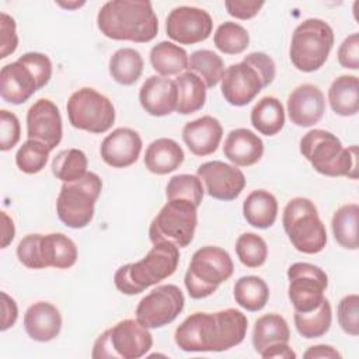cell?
Segmentation results:
<instances>
[{
  "instance_id": "1",
  "label": "cell",
  "mask_w": 359,
  "mask_h": 359,
  "mask_svg": "<svg viewBox=\"0 0 359 359\" xmlns=\"http://www.w3.org/2000/svg\"><path fill=\"white\" fill-rule=\"evenodd\" d=\"M248 320L236 309L216 313H194L175 330L174 341L185 352H223L240 345L247 334Z\"/></svg>"
},
{
  "instance_id": "2",
  "label": "cell",
  "mask_w": 359,
  "mask_h": 359,
  "mask_svg": "<svg viewBox=\"0 0 359 359\" xmlns=\"http://www.w3.org/2000/svg\"><path fill=\"white\" fill-rule=\"evenodd\" d=\"M97 25L109 39L137 43L153 41L158 31L157 15L146 0L107 1L97 14Z\"/></svg>"
},
{
  "instance_id": "3",
  "label": "cell",
  "mask_w": 359,
  "mask_h": 359,
  "mask_svg": "<svg viewBox=\"0 0 359 359\" xmlns=\"http://www.w3.org/2000/svg\"><path fill=\"white\" fill-rule=\"evenodd\" d=\"M275 62L264 52H251L240 63L230 65L222 79V95L234 107L250 104L275 79Z\"/></svg>"
},
{
  "instance_id": "4",
  "label": "cell",
  "mask_w": 359,
  "mask_h": 359,
  "mask_svg": "<svg viewBox=\"0 0 359 359\" xmlns=\"http://www.w3.org/2000/svg\"><path fill=\"white\" fill-rule=\"evenodd\" d=\"M300 153L323 175L358 178V146L344 147L341 140L328 130L311 129L303 135Z\"/></svg>"
},
{
  "instance_id": "5",
  "label": "cell",
  "mask_w": 359,
  "mask_h": 359,
  "mask_svg": "<svg viewBox=\"0 0 359 359\" xmlns=\"http://www.w3.org/2000/svg\"><path fill=\"white\" fill-rule=\"evenodd\" d=\"M180 250L170 243L153 244V248L137 262L119 266L114 283L123 294H139L171 276L178 266Z\"/></svg>"
},
{
  "instance_id": "6",
  "label": "cell",
  "mask_w": 359,
  "mask_h": 359,
  "mask_svg": "<svg viewBox=\"0 0 359 359\" xmlns=\"http://www.w3.org/2000/svg\"><path fill=\"white\" fill-rule=\"evenodd\" d=\"M282 224L297 251L317 254L325 248L327 230L313 201L302 196L290 199L283 209Z\"/></svg>"
},
{
  "instance_id": "7",
  "label": "cell",
  "mask_w": 359,
  "mask_h": 359,
  "mask_svg": "<svg viewBox=\"0 0 359 359\" xmlns=\"http://www.w3.org/2000/svg\"><path fill=\"white\" fill-rule=\"evenodd\" d=\"M234 265L230 254L220 247L206 245L196 250L187 269L184 283L192 299H205L230 279Z\"/></svg>"
},
{
  "instance_id": "8",
  "label": "cell",
  "mask_w": 359,
  "mask_h": 359,
  "mask_svg": "<svg viewBox=\"0 0 359 359\" xmlns=\"http://www.w3.org/2000/svg\"><path fill=\"white\" fill-rule=\"evenodd\" d=\"M332 46L334 31L330 24L320 18H307L293 31L289 57L297 70L311 73L327 62Z\"/></svg>"
},
{
  "instance_id": "9",
  "label": "cell",
  "mask_w": 359,
  "mask_h": 359,
  "mask_svg": "<svg viewBox=\"0 0 359 359\" xmlns=\"http://www.w3.org/2000/svg\"><path fill=\"white\" fill-rule=\"evenodd\" d=\"M102 181L91 171L73 182H63L56 199V213L70 229H83L94 217V206L101 194Z\"/></svg>"
},
{
  "instance_id": "10",
  "label": "cell",
  "mask_w": 359,
  "mask_h": 359,
  "mask_svg": "<svg viewBox=\"0 0 359 359\" xmlns=\"http://www.w3.org/2000/svg\"><path fill=\"white\" fill-rule=\"evenodd\" d=\"M153 346V335L137 320H122L105 330L94 342V359H139Z\"/></svg>"
},
{
  "instance_id": "11",
  "label": "cell",
  "mask_w": 359,
  "mask_h": 359,
  "mask_svg": "<svg viewBox=\"0 0 359 359\" xmlns=\"http://www.w3.org/2000/svg\"><path fill=\"white\" fill-rule=\"evenodd\" d=\"M198 224V206L187 199H171L150 223L149 237L153 244L170 243L178 248L188 247Z\"/></svg>"
},
{
  "instance_id": "12",
  "label": "cell",
  "mask_w": 359,
  "mask_h": 359,
  "mask_svg": "<svg viewBox=\"0 0 359 359\" xmlns=\"http://www.w3.org/2000/svg\"><path fill=\"white\" fill-rule=\"evenodd\" d=\"M66 109L72 126L90 133H104L115 122L112 101L90 87L74 91L67 101Z\"/></svg>"
},
{
  "instance_id": "13",
  "label": "cell",
  "mask_w": 359,
  "mask_h": 359,
  "mask_svg": "<svg viewBox=\"0 0 359 359\" xmlns=\"http://www.w3.org/2000/svg\"><path fill=\"white\" fill-rule=\"evenodd\" d=\"M287 296L299 313H307L317 309L325 297L324 292L328 286L327 273L317 265L310 262H294L287 269Z\"/></svg>"
},
{
  "instance_id": "14",
  "label": "cell",
  "mask_w": 359,
  "mask_h": 359,
  "mask_svg": "<svg viewBox=\"0 0 359 359\" xmlns=\"http://www.w3.org/2000/svg\"><path fill=\"white\" fill-rule=\"evenodd\" d=\"M184 303L185 297L178 286L160 285L139 302L136 320L146 328H161L180 316Z\"/></svg>"
},
{
  "instance_id": "15",
  "label": "cell",
  "mask_w": 359,
  "mask_h": 359,
  "mask_svg": "<svg viewBox=\"0 0 359 359\" xmlns=\"http://www.w3.org/2000/svg\"><path fill=\"white\" fill-rule=\"evenodd\" d=\"M213 20L208 11L192 6H180L170 11L165 18L168 38L181 45H194L209 38Z\"/></svg>"
},
{
  "instance_id": "16",
  "label": "cell",
  "mask_w": 359,
  "mask_h": 359,
  "mask_svg": "<svg viewBox=\"0 0 359 359\" xmlns=\"http://www.w3.org/2000/svg\"><path fill=\"white\" fill-rule=\"evenodd\" d=\"M209 196L217 201L236 199L245 187V177L240 168L220 160L206 161L196 170Z\"/></svg>"
},
{
  "instance_id": "17",
  "label": "cell",
  "mask_w": 359,
  "mask_h": 359,
  "mask_svg": "<svg viewBox=\"0 0 359 359\" xmlns=\"http://www.w3.org/2000/svg\"><path fill=\"white\" fill-rule=\"evenodd\" d=\"M63 126L60 111L48 98L35 101L27 112V136L53 150L62 140Z\"/></svg>"
},
{
  "instance_id": "18",
  "label": "cell",
  "mask_w": 359,
  "mask_h": 359,
  "mask_svg": "<svg viewBox=\"0 0 359 359\" xmlns=\"http://www.w3.org/2000/svg\"><path fill=\"white\" fill-rule=\"evenodd\" d=\"M142 137L130 128H116L101 143L100 154L105 164L125 168L137 161L142 151Z\"/></svg>"
},
{
  "instance_id": "19",
  "label": "cell",
  "mask_w": 359,
  "mask_h": 359,
  "mask_svg": "<svg viewBox=\"0 0 359 359\" xmlns=\"http://www.w3.org/2000/svg\"><path fill=\"white\" fill-rule=\"evenodd\" d=\"M286 107L292 123L309 128L321 121L325 112V98L317 86L306 83L292 90Z\"/></svg>"
},
{
  "instance_id": "20",
  "label": "cell",
  "mask_w": 359,
  "mask_h": 359,
  "mask_svg": "<svg viewBox=\"0 0 359 359\" xmlns=\"http://www.w3.org/2000/svg\"><path fill=\"white\" fill-rule=\"evenodd\" d=\"M39 88L38 80L31 69L20 60L11 62L1 67L0 95L6 102L14 105L24 104Z\"/></svg>"
},
{
  "instance_id": "21",
  "label": "cell",
  "mask_w": 359,
  "mask_h": 359,
  "mask_svg": "<svg viewBox=\"0 0 359 359\" xmlns=\"http://www.w3.org/2000/svg\"><path fill=\"white\" fill-rule=\"evenodd\" d=\"M177 87L174 80L163 76H150L139 90L142 108L151 116H165L177 108Z\"/></svg>"
},
{
  "instance_id": "22",
  "label": "cell",
  "mask_w": 359,
  "mask_h": 359,
  "mask_svg": "<svg viewBox=\"0 0 359 359\" xmlns=\"http://www.w3.org/2000/svg\"><path fill=\"white\" fill-rule=\"evenodd\" d=\"M222 136V123L212 115H203L195 121L187 122L182 128L184 143L192 154L199 157L215 153L220 144Z\"/></svg>"
},
{
  "instance_id": "23",
  "label": "cell",
  "mask_w": 359,
  "mask_h": 359,
  "mask_svg": "<svg viewBox=\"0 0 359 359\" xmlns=\"http://www.w3.org/2000/svg\"><path fill=\"white\" fill-rule=\"evenodd\" d=\"M24 328L28 337L38 342L55 339L62 330V316L59 309L49 302L31 304L24 314Z\"/></svg>"
},
{
  "instance_id": "24",
  "label": "cell",
  "mask_w": 359,
  "mask_h": 359,
  "mask_svg": "<svg viewBox=\"0 0 359 359\" xmlns=\"http://www.w3.org/2000/svg\"><path fill=\"white\" fill-rule=\"evenodd\" d=\"M223 154L234 165L250 167L261 160L264 154V142L252 130L237 128L230 130L226 136Z\"/></svg>"
},
{
  "instance_id": "25",
  "label": "cell",
  "mask_w": 359,
  "mask_h": 359,
  "mask_svg": "<svg viewBox=\"0 0 359 359\" xmlns=\"http://www.w3.org/2000/svg\"><path fill=\"white\" fill-rule=\"evenodd\" d=\"M184 150L174 140L168 137H160L153 140L144 153L146 168L157 175H164L175 171L184 163Z\"/></svg>"
},
{
  "instance_id": "26",
  "label": "cell",
  "mask_w": 359,
  "mask_h": 359,
  "mask_svg": "<svg viewBox=\"0 0 359 359\" xmlns=\"http://www.w3.org/2000/svg\"><path fill=\"white\" fill-rule=\"evenodd\" d=\"M41 255L45 268L67 269L77 261V247L74 241L63 233L42 234Z\"/></svg>"
},
{
  "instance_id": "27",
  "label": "cell",
  "mask_w": 359,
  "mask_h": 359,
  "mask_svg": "<svg viewBox=\"0 0 359 359\" xmlns=\"http://www.w3.org/2000/svg\"><path fill=\"white\" fill-rule=\"evenodd\" d=\"M243 215L252 227L268 229L276 220L278 201L269 191L255 189L244 199Z\"/></svg>"
},
{
  "instance_id": "28",
  "label": "cell",
  "mask_w": 359,
  "mask_h": 359,
  "mask_svg": "<svg viewBox=\"0 0 359 359\" xmlns=\"http://www.w3.org/2000/svg\"><path fill=\"white\" fill-rule=\"evenodd\" d=\"M331 109L339 116H353L359 111V80L356 76L337 77L328 88Z\"/></svg>"
},
{
  "instance_id": "29",
  "label": "cell",
  "mask_w": 359,
  "mask_h": 359,
  "mask_svg": "<svg viewBox=\"0 0 359 359\" xmlns=\"http://www.w3.org/2000/svg\"><path fill=\"white\" fill-rule=\"evenodd\" d=\"M177 87V108L181 115H189L199 111L206 101V86L194 72H184L174 80Z\"/></svg>"
},
{
  "instance_id": "30",
  "label": "cell",
  "mask_w": 359,
  "mask_h": 359,
  "mask_svg": "<svg viewBox=\"0 0 359 359\" xmlns=\"http://www.w3.org/2000/svg\"><path fill=\"white\" fill-rule=\"evenodd\" d=\"M289 339L290 330L287 321L280 314H264L255 320L252 330V345L258 353L273 344H287Z\"/></svg>"
},
{
  "instance_id": "31",
  "label": "cell",
  "mask_w": 359,
  "mask_h": 359,
  "mask_svg": "<svg viewBox=\"0 0 359 359\" xmlns=\"http://www.w3.org/2000/svg\"><path fill=\"white\" fill-rule=\"evenodd\" d=\"M188 53L180 45L161 41L150 50L151 67L163 77L181 74L188 69Z\"/></svg>"
},
{
  "instance_id": "32",
  "label": "cell",
  "mask_w": 359,
  "mask_h": 359,
  "mask_svg": "<svg viewBox=\"0 0 359 359\" xmlns=\"http://www.w3.org/2000/svg\"><path fill=\"white\" fill-rule=\"evenodd\" d=\"M251 125L265 136H273L285 125V109L276 97H262L251 109Z\"/></svg>"
},
{
  "instance_id": "33",
  "label": "cell",
  "mask_w": 359,
  "mask_h": 359,
  "mask_svg": "<svg viewBox=\"0 0 359 359\" xmlns=\"http://www.w3.org/2000/svg\"><path fill=\"white\" fill-rule=\"evenodd\" d=\"M358 223L359 206L358 203H346L338 208L331 220V229L335 241L346 250H358Z\"/></svg>"
},
{
  "instance_id": "34",
  "label": "cell",
  "mask_w": 359,
  "mask_h": 359,
  "mask_svg": "<svg viewBox=\"0 0 359 359\" xmlns=\"http://www.w3.org/2000/svg\"><path fill=\"white\" fill-rule=\"evenodd\" d=\"M236 303L247 311H259L269 299V289L265 280L255 275L241 276L233 287Z\"/></svg>"
},
{
  "instance_id": "35",
  "label": "cell",
  "mask_w": 359,
  "mask_h": 359,
  "mask_svg": "<svg viewBox=\"0 0 359 359\" xmlns=\"http://www.w3.org/2000/svg\"><path fill=\"white\" fill-rule=\"evenodd\" d=\"M143 57L133 48H121L109 59V74L122 86L135 84L143 73Z\"/></svg>"
},
{
  "instance_id": "36",
  "label": "cell",
  "mask_w": 359,
  "mask_h": 359,
  "mask_svg": "<svg viewBox=\"0 0 359 359\" xmlns=\"http://www.w3.org/2000/svg\"><path fill=\"white\" fill-rule=\"evenodd\" d=\"M294 327L297 332L307 339L320 338L325 335L331 327L332 310L327 297H324L320 306L307 313L294 311Z\"/></svg>"
},
{
  "instance_id": "37",
  "label": "cell",
  "mask_w": 359,
  "mask_h": 359,
  "mask_svg": "<svg viewBox=\"0 0 359 359\" xmlns=\"http://www.w3.org/2000/svg\"><path fill=\"white\" fill-rule=\"evenodd\" d=\"M188 69L202 79L206 88H212L222 81L226 70L223 59L209 49L192 52L188 57Z\"/></svg>"
},
{
  "instance_id": "38",
  "label": "cell",
  "mask_w": 359,
  "mask_h": 359,
  "mask_svg": "<svg viewBox=\"0 0 359 359\" xmlns=\"http://www.w3.org/2000/svg\"><path fill=\"white\" fill-rule=\"evenodd\" d=\"M88 160L84 151L79 149H66L59 151L52 160V174L63 181L73 182L87 174Z\"/></svg>"
},
{
  "instance_id": "39",
  "label": "cell",
  "mask_w": 359,
  "mask_h": 359,
  "mask_svg": "<svg viewBox=\"0 0 359 359\" xmlns=\"http://www.w3.org/2000/svg\"><path fill=\"white\" fill-rule=\"evenodd\" d=\"M213 42L220 52L226 55H238L248 48L250 35L243 25L234 21H226L217 27L213 35Z\"/></svg>"
},
{
  "instance_id": "40",
  "label": "cell",
  "mask_w": 359,
  "mask_h": 359,
  "mask_svg": "<svg viewBox=\"0 0 359 359\" xmlns=\"http://www.w3.org/2000/svg\"><path fill=\"white\" fill-rule=\"evenodd\" d=\"M167 201L187 199L199 208L203 199V187L198 175L177 174L170 178L165 187Z\"/></svg>"
},
{
  "instance_id": "41",
  "label": "cell",
  "mask_w": 359,
  "mask_h": 359,
  "mask_svg": "<svg viewBox=\"0 0 359 359\" xmlns=\"http://www.w3.org/2000/svg\"><path fill=\"white\" fill-rule=\"evenodd\" d=\"M236 254L244 266L258 268L266 261L268 245L261 236L243 233L236 241Z\"/></svg>"
},
{
  "instance_id": "42",
  "label": "cell",
  "mask_w": 359,
  "mask_h": 359,
  "mask_svg": "<svg viewBox=\"0 0 359 359\" xmlns=\"http://www.w3.org/2000/svg\"><path fill=\"white\" fill-rule=\"evenodd\" d=\"M49 153L48 146L38 140L28 139L20 146L15 154V164L25 174H36L45 168Z\"/></svg>"
},
{
  "instance_id": "43",
  "label": "cell",
  "mask_w": 359,
  "mask_h": 359,
  "mask_svg": "<svg viewBox=\"0 0 359 359\" xmlns=\"http://www.w3.org/2000/svg\"><path fill=\"white\" fill-rule=\"evenodd\" d=\"M338 324L351 337L359 334V296L352 293L342 297L337 309Z\"/></svg>"
},
{
  "instance_id": "44",
  "label": "cell",
  "mask_w": 359,
  "mask_h": 359,
  "mask_svg": "<svg viewBox=\"0 0 359 359\" xmlns=\"http://www.w3.org/2000/svg\"><path fill=\"white\" fill-rule=\"evenodd\" d=\"M42 234H28L17 245L18 261L29 269H43V261L41 255Z\"/></svg>"
},
{
  "instance_id": "45",
  "label": "cell",
  "mask_w": 359,
  "mask_h": 359,
  "mask_svg": "<svg viewBox=\"0 0 359 359\" xmlns=\"http://www.w3.org/2000/svg\"><path fill=\"white\" fill-rule=\"evenodd\" d=\"M21 137V126L15 114L1 109L0 111V150H11Z\"/></svg>"
},
{
  "instance_id": "46",
  "label": "cell",
  "mask_w": 359,
  "mask_h": 359,
  "mask_svg": "<svg viewBox=\"0 0 359 359\" xmlns=\"http://www.w3.org/2000/svg\"><path fill=\"white\" fill-rule=\"evenodd\" d=\"M17 60H20L21 63H24L31 69L41 88L49 83L52 77V62L46 55L39 52H27L21 55Z\"/></svg>"
},
{
  "instance_id": "47",
  "label": "cell",
  "mask_w": 359,
  "mask_h": 359,
  "mask_svg": "<svg viewBox=\"0 0 359 359\" xmlns=\"http://www.w3.org/2000/svg\"><path fill=\"white\" fill-rule=\"evenodd\" d=\"M18 46L15 20L7 13H0V59L14 53Z\"/></svg>"
},
{
  "instance_id": "48",
  "label": "cell",
  "mask_w": 359,
  "mask_h": 359,
  "mask_svg": "<svg viewBox=\"0 0 359 359\" xmlns=\"http://www.w3.org/2000/svg\"><path fill=\"white\" fill-rule=\"evenodd\" d=\"M338 62L342 67L358 70L359 69V35L356 32L346 36L337 52Z\"/></svg>"
},
{
  "instance_id": "49",
  "label": "cell",
  "mask_w": 359,
  "mask_h": 359,
  "mask_svg": "<svg viewBox=\"0 0 359 359\" xmlns=\"http://www.w3.org/2000/svg\"><path fill=\"white\" fill-rule=\"evenodd\" d=\"M264 1H245V0H227L224 7L227 13L238 20H250L255 17L262 8Z\"/></svg>"
},
{
  "instance_id": "50",
  "label": "cell",
  "mask_w": 359,
  "mask_h": 359,
  "mask_svg": "<svg viewBox=\"0 0 359 359\" xmlns=\"http://www.w3.org/2000/svg\"><path fill=\"white\" fill-rule=\"evenodd\" d=\"M1 311H3V316H1L0 330L7 331L17 321L18 307H17L15 300L11 296H8L6 292H1Z\"/></svg>"
},
{
  "instance_id": "51",
  "label": "cell",
  "mask_w": 359,
  "mask_h": 359,
  "mask_svg": "<svg viewBox=\"0 0 359 359\" xmlns=\"http://www.w3.org/2000/svg\"><path fill=\"white\" fill-rule=\"evenodd\" d=\"M264 359H293L296 358L294 351L285 342L273 344L259 353Z\"/></svg>"
},
{
  "instance_id": "52",
  "label": "cell",
  "mask_w": 359,
  "mask_h": 359,
  "mask_svg": "<svg viewBox=\"0 0 359 359\" xmlns=\"http://www.w3.org/2000/svg\"><path fill=\"white\" fill-rule=\"evenodd\" d=\"M303 356L306 359H337V358H341L342 355L331 345H314V346H310L304 353Z\"/></svg>"
},
{
  "instance_id": "53",
  "label": "cell",
  "mask_w": 359,
  "mask_h": 359,
  "mask_svg": "<svg viewBox=\"0 0 359 359\" xmlns=\"http://www.w3.org/2000/svg\"><path fill=\"white\" fill-rule=\"evenodd\" d=\"M1 220H3V226H1V248H6L14 240L15 227H14L13 219L6 212H1Z\"/></svg>"
},
{
  "instance_id": "54",
  "label": "cell",
  "mask_w": 359,
  "mask_h": 359,
  "mask_svg": "<svg viewBox=\"0 0 359 359\" xmlns=\"http://www.w3.org/2000/svg\"><path fill=\"white\" fill-rule=\"evenodd\" d=\"M57 4L60 6V7H63V8H67V10H74V8H79V7H81V6H84V1H67V3H65V1H57Z\"/></svg>"
}]
</instances>
